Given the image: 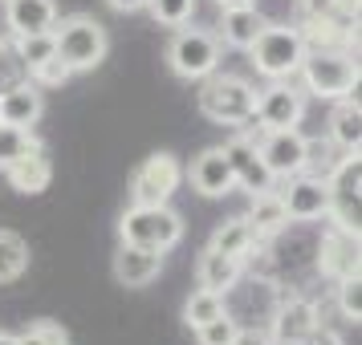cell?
I'll return each mask as SVG.
<instances>
[{"label":"cell","instance_id":"obj_1","mask_svg":"<svg viewBox=\"0 0 362 345\" xmlns=\"http://www.w3.org/2000/svg\"><path fill=\"white\" fill-rule=\"evenodd\" d=\"M199 114L216 122V126H248L252 110H257V85L240 78V73H208L199 82Z\"/></svg>","mask_w":362,"mask_h":345},{"label":"cell","instance_id":"obj_2","mask_svg":"<svg viewBox=\"0 0 362 345\" xmlns=\"http://www.w3.org/2000/svg\"><path fill=\"white\" fill-rule=\"evenodd\" d=\"M297 78H301V90L305 94L338 102V98H350L358 90L362 69H358V57L350 49H305Z\"/></svg>","mask_w":362,"mask_h":345},{"label":"cell","instance_id":"obj_3","mask_svg":"<svg viewBox=\"0 0 362 345\" xmlns=\"http://www.w3.org/2000/svg\"><path fill=\"white\" fill-rule=\"evenodd\" d=\"M53 49L57 57L69 66V73H90L106 61L110 53V37L102 29V20L86 17V13H74V17H57L53 20Z\"/></svg>","mask_w":362,"mask_h":345},{"label":"cell","instance_id":"obj_4","mask_svg":"<svg viewBox=\"0 0 362 345\" xmlns=\"http://www.w3.org/2000/svg\"><path fill=\"white\" fill-rule=\"evenodd\" d=\"M248 53H252V66H257L261 78H269V82H289V78H297V69H301L305 37H301L297 25H273V20H264V29L248 45Z\"/></svg>","mask_w":362,"mask_h":345},{"label":"cell","instance_id":"obj_5","mask_svg":"<svg viewBox=\"0 0 362 345\" xmlns=\"http://www.w3.org/2000/svg\"><path fill=\"white\" fill-rule=\"evenodd\" d=\"M118 240L155 252H171L183 240V219L167 203H131L118 219Z\"/></svg>","mask_w":362,"mask_h":345},{"label":"cell","instance_id":"obj_6","mask_svg":"<svg viewBox=\"0 0 362 345\" xmlns=\"http://www.w3.org/2000/svg\"><path fill=\"white\" fill-rule=\"evenodd\" d=\"M224 61V45L212 29H196V25H175V37L167 45V66L183 82H204L216 73Z\"/></svg>","mask_w":362,"mask_h":345},{"label":"cell","instance_id":"obj_7","mask_svg":"<svg viewBox=\"0 0 362 345\" xmlns=\"http://www.w3.org/2000/svg\"><path fill=\"white\" fill-rule=\"evenodd\" d=\"M310 110V94L289 82H269L264 90H257V110H252V122L257 131H297L301 118Z\"/></svg>","mask_w":362,"mask_h":345},{"label":"cell","instance_id":"obj_8","mask_svg":"<svg viewBox=\"0 0 362 345\" xmlns=\"http://www.w3.org/2000/svg\"><path fill=\"white\" fill-rule=\"evenodd\" d=\"M329 212L326 219L346 236H358V187H362V155H342V163L329 171Z\"/></svg>","mask_w":362,"mask_h":345},{"label":"cell","instance_id":"obj_9","mask_svg":"<svg viewBox=\"0 0 362 345\" xmlns=\"http://www.w3.org/2000/svg\"><path fill=\"white\" fill-rule=\"evenodd\" d=\"M183 183V167L171 150H159L143 159V167L131 175V203H171V195Z\"/></svg>","mask_w":362,"mask_h":345},{"label":"cell","instance_id":"obj_10","mask_svg":"<svg viewBox=\"0 0 362 345\" xmlns=\"http://www.w3.org/2000/svg\"><path fill=\"white\" fill-rule=\"evenodd\" d=\"M224 155H228V167H232V179H236V187H240V191H248V195L269 191V187L277 183L273 175H269L261 150H257V138H252L245 126H236V134L224 143Z\"/></svg>","mask_w":362,"mask_h":345},{"label":"cell","instance_id":"obj_11","mask_svg":"<svg viewBox=\"0 0 362 345\" xmlns=\"http://www.w3.org/2000/svg\"><path fill=\"white\" fill-rule=\"evenodd\" d=\"M257 150L273 179H293L301 175V155H305V134L301 131H257Z\"/></svg>","mask_w":362,"mask_h":345},{"label":"cell","instance_id":"obj_12","mask_svg":"<svg viewBox=\"0 0 362 345\" xmlns=\"http://www.w3.org/2000/svg\"><path fill=\"white\" fill-rule=\"evenodd\" d=\"M281 203H285L289 219H297V224H313V219H326V212H329V187H326V179L293 175V179H285Z\"/></svg>","mask_w":362,"mask_h":345},{"label":"cell","instance_id":"obj_13","mask_svg":"<svg viewBox=\"0 0 362 345\" xmlns=\"http://www.w3.org/2000/svg\"><path fill=\"white\" fill-rule=\"evenodd\" d=\"M269 321H273V325H269V337H277V341H293V345H297L313 325H317V321H322V309L313 305L310 296H281Z\"/></svg>","mask_w":362,"mask_h":345},{"label":"cell","instance_id":"obj_14","mask_svg":"<svg viewBox=\"0 0 362 345\" xmlns=\"http://www.w3.org/2000/svg\"><path fill=\"white\" fill-rule=\"evenodd\" d=\"M192 187H196L204 199H224L236 191V179H232V167L224 147H208L196 155L192 163Z\"/></svg>","mask_w":362,"mask_h":345},{"label":"cell","instance_id":"obj_15","mask_svg":"<svg viewBox=\"0 0 362 345\" xmlns=\"http://www.w3.org/2000/svg\"><path fill=\"white\" fill-rule=\"evenodd\" d=\"M45 114V94H41V85H33L29 78H21L13 82L8 90H0V122H8V126H29L33 131L37 122Z\"/></svg>","mask_w":362,"mask_h":345},{"label":"cell","instance_id":"obj_16","mask_svg":"<svg viewBox=\"0 0 362 345\" xmlns=\"http://www.w3.org/2000/svg\"><path fill=\"white\" fill-rule=\"evenodd\" d=\"M163 268V252L155 248H139V244H118L115 252V280L127 289H147L151 280L159 277Z\"/></svg>","mask_w":362,"mask_h":345},{"label":"cell","instance_id":"obj_17","mask_svg":"<svg viewBox=\"0 0 362 345\" xmlns=\"http://www.w3.org/2000/svg\"><path fill=\"white\" fill-rule=\"evenodd\" d=\"M317 272L329 280H342L350 272H358V236H346V231L329 228L322 236V248H317Z\"/></svg>","mask_w":362,"mask_h":345},{"label":"cell","instance_id":"obj_18","mask_svg":"<svg viewBox=\"0 0 362 345\" xmlns=\"http://www.w3.org/2000/svg\"><path fill=\"white\" fill-rule=\"evenodd\" d=\"M57 20L53 0H4V29L8 37H29V33H49Z\"/></svg>","mask_w":362,"mask_h":345},{"label":"cell","instance_id":"obj_19","mask_svg":"<svg viewBox=\"0 0 362 345\" xmlns=\"http://www.w3.org/2000/svg\"><path fill=\"white\" fill-rule=\"evenodd\" d=\"M358 4L362 0H301V17L322 20L346 41H358Z\"/></svg>","mask_w":362,"mask_h":345},{"label":"cell","instance_id":"obj_20","mask_svg":"<svg viewBox=\"0 0 362 345\" xmlns=\"http://www.w3.org/2000/svg\"><path fill=\"white\" fill-rule=\"evenodd\" d=\"M4 175H8V187L13 191H21V195H41L53 179V163H49V155H45V147H37L25 159H17Z\"/></svg>","mask_w":362,"mask_h":345},{"label":"cell","instance_id":"obj_21","mask_svg":"<svg viewBox=\"0 0 362 345\" xmlns=\"http://www.w3.org/2000/svg\"><path fill=\"white\" fill-rule=\"evenodd\" d=\"M224 20H220V45H228V49H240L248 53V45L257 41V33L264 29V17L257 13V4H245V8H220Z\"/></svg>","mask_w":362,"mask_h":345},{"label":"cell","instance_id":"obj_22","mask_svg":"<svg viewBox=\"0 0 362 345\" xmlns=\"http://www.w3.org/2000/svg\"><path fill=\"white\" fill-rule=\"evenodd\" d=\"M245 219L252 224V231H257L261 240H273V236H281V231L293 224V219H289V212H285V203H281V191H273V187L252 195Z\"/></svg>","mask_w":362,"mask_h":345},{"label":"cell","instance_id":"obj_23","mask_svg":"<svg viewBox=\"0 0 362 345\" xmlns=\"http://www.w3.org/2000/svg\"><path fill=\"white\" fill-rule=\"evenodd\" d=\"M329 138L346 155H362V106L354 94L350 98H338L334 114H329Z\"/></svg>","mask_w":362,"mask_h":345},{"label":"cell","instance_id":"obj_24","mask_svg":"<svg viewBox=\"0 0 362 345\" xmlns=\"http://www.w3.org/2000/svg\"><path fill=\"white\" fill-rule=\"evenodd\" d=\"M240 272H245V264L236 256H224V252H212V248H204V256L196 264L199 289H212V293H228L232 284L240 280Z\"/></svg>","mask_w":362,"mask_h":345},{"label":"cell","instance_id":"obj_25","mask_svg":"<svg viewBox=\"0 0 362 345\" xmlns=\"http://www.w3.org/2000/svg\"><path fill=\"white\" fill-rule=\"evenodd\" d=\"M261 244V236L252 231V224H248L245 215H232V219H224L220 228L212 231V252H224V256H236V260H245L252 248Z\"/></svg>","mask_w":362,"mask_h":345},{"label":"cell","instance_id":"obj_26","mask_svg":"<svg viewBox=\"0 0 362 345\" xmlns=\"http://www.w3.org/2000/svg\"><path fill=\"white\" fill-rule=\"evenodd\" d=\"M346 150H338L334 138H305V155H301V175L313 179H329V171L342 163Z\"/></svg>","mask_w":362,"mask_h":345},{"label":"cell","instance_id":"obj_27","mask_svg":"<svg viewBox=\"0 0 362 345\" xmlns=\"http://www.w3.org/2000/svg\"><path fill=\"white\" fill-rule=\"evenodd\" d=\"M25 268H29V244H25V236L0 228V284L21 280Z\"/></svg>","mask_w":362,"mask_h":345},{"label":"cell","instance_id":"obj_28","mask_svg":"<svg viewBox=\"0 0 362 345\" xmlns=\"http://www.w3.org/2000/svg\"><path fill=\"white\" fill-rule=\"evenodd\" d=\"M224 309H228L224 293H212V289H196V293L187 296V305H183V325H187V329H199V325H208L212 317H220Z\"/></svg>","mask_w":362,"mask_h":345},{"label":"cell","instance_id":"obj_29","mask_svg":"<svg viewBox=\"0 0 362 345\" xmlns=\"http://www.w3.org/2000/svg\"><path fill=\"white\" fill-rule=\"evenodd\" d=\"M37 134L29 126H8V122H0V171H8V167L25 159L29 150H37Z\"/></svg>","mask_w":362,"mask_h":345},{"label":"cell","instance_id":"obj_30","mask_svg":"<svg viewBox=\"0 0 362 345\" xmlns=\"http://www.w3.org/2000/svg\"><path fill=\"white\" fill-rule=\"evenodd\" d=\"M13 45H17V57L21 66H25V78H29V69H37L41 61H49L53 53V33H29V37H13Z\"/></svg>","mask_w":362,"mask_h":345},{"label":"cell","instance_id":"obj_31","mask_svg":"<svg viewBox=\"0 0 362 345\" xmlns=\"http://www.w3.org/2000/svg\"><path fill=\"white\" fill-rule=\"evenodd\" d=\"M151 17L155 25H163V29H175V25H187L192 13H196V0H147Z\"/></svg>","mask_w":362,"mask_h":345},{"label":"cell","instance_id":"obj_32","mask_svg":"<svg viewBox=\"0 0 362 345\" xmlns=\"http://www.w3.org/2000/svg\"><path fill=\"white\" fill-rule=\"evenodd\" d=\"M334 284H338L334 293H338V309H342V317L358 325V321H362V277H358V272H350V277L334 280Z\"/></svg>","mask_w":362,"mask_h":345},{"label":"cell","instance_id":"obj_33","mask_svg":"<svg viewBox=\"0 0 362 345\" xmlns=\"http://www.w3.org/2000/svg\"><path fill=\"white\" fill-rule=\"evenodd\" d=\"M236 329H240V321H236V317L224 309L220 317H212L208 325H199V329H196V341H199V345H232Z\"/></svg>","mask_w":362,"mask_h":345},{"label":"cell","instance_id":"obj_34","mask_svg":"<svg viewBox=\"0 0 362 345\" xmlns=\"http://www.w3.org/2000/svg\"><path fill=\"white\" fill-rule=\"evenodd\" d=\"M17 345H69V333L57 321H37L25 333H17Z\"/></svg>","mask_w":362,"mask_h":345},{"label":"cell","instance_id":"obj_35","mask_svg":"<svg viewBox=\"0 0 362 345\" xmlns=\"http://www.w3.org/2000/svg\"><path fill=\"white\" fill-rule=\"evenodd\" d=\"M69 78H74V73H69V66L62 61V57H57V53H53L49 61H41L37 69H29V82H33V85H41V90H53V85H66Z\"/></svg>","mask_w":362,"mask_h":345},{"label":"cell","instance_id":"obj_36","mask_svg":"<svg viewBox=\"0 0 362 345\" xmlns=\"http://www.w3.org/2000/svg\"><path fill=\"white\" fill-rule=\"evenodd\" d=\"M25 78V66H21V57L13 53V45L0 37V90H8L13 82H21Z\"/></svg>","mask_w":362,"mask_h":345},{"label":"cell","instance_id":"obj_37","mask_svg":"<svg viewBox=\"0 0 362 345\" xmlns=\"http://www.w3.org/2000/svg\"><path fill=\"white\" fill-rule=\"evenodd\" d=\"M297 345H346V341H342V333H338V329H329V325H322V321H317V325H313Z\"/></svg>","mask_w":362,"mask_h":345},{"label":"cell","instance_id":"obj_38","mask_svg":"<svg viewBox=\"0 0 362 345\" xmlns=\"http://www.w3.org/2000/svg\"><path fill=\"white\" fill-rule=\"evenodd\" d=\"M273 337L264 333V329H236V337H232V345H269Z\"/></svg>","mask_w":362,"mask_h":345},{"label":"cell","instance_id":"obj_39","mask_svg":"<svg viewBox=\"0 0 362 345\" xmlns=\"http://www.w3.org/2000/svg\"><path fill=\"white\" fill-rule=\"evenodd\" d=\"M115 13H139V8H147V0H106Z\"/></svg>","mask_w":362,"mask_h":345},{"label":"cell","instance_id":"obj_40","mask_svg":"<svg viewBox=\"0 0 362 345\" xmlns=\"http://www.w3.org/2000/svg\"><path fill=\"white\" fill-rule=\"evenodd\" d=\"M220 8H245V4H257V0H216Z\"/></svg>","mask_w":362,"mask_h":345},{"label":"cell","instance_id":"obj_41","mask_svg":"<svg viewBox=\"0 0 362 345\" xmlns=\"http://www.w3.org/2000/svg\"><path fill=\"white\" fill-rule=\"evenodd\" d=\"M0 345H17V337H8V333H0Z\"/></svg>","mask_w":362,"mask_h":345},{"label":"cell","instance_id":"obj_42","mask_svg":"<svg viewBox=\"0 0 362 345\" xmlns=\"http://www.w3.org/2000/svg\"><path fill=\"white\" fill-rule=\"evenodd\" d=\"M269 345H293V341H277V337H273V341H269Z\"/></svg>","mask_w":362,"mask_h":345}]
</instances>
